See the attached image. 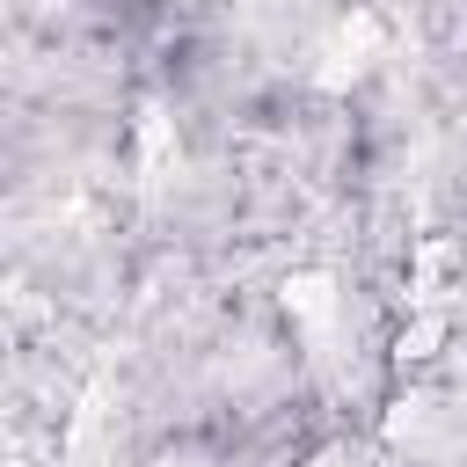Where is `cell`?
I'll list each match as a JSON object with an SVG mask.
<instances>
[{
  "instance_id": "2",
  "label": "cell",
  "mask_w": 467,
  "mask_h": 467,
  "mask_svg": "<svg viewBox=\"0 0 467 467\" xmlns=\"http://www.w3.org/2000/svg\"><path fill=\"white\" fill-rule=\"evenodd\" d=\"M438 343H445V306H416V321L401 328L394 358L401 365H423V358H438Z\"/></svg>"
},
{
  "instance_id": "1",
  "label": "cell",
  "mask_w": 467,
  "mask_h": 467,
  "mask_svg": "<svg viewBox=\"0 0 467 467\" xmlns=\"http://www.w3.org/2000/svg\"><path fill=\"white\" fill-rule=\"evenodd\" d=\"M372 51H379V22H372V15H350V22L336 29V44H328L321 88H343V80H358V73L372 66Z\"/></svg>"
},
{
  "instance_id": "4",
  "label": "cell",
  "mask_w": 467,
  "mask_h": 467,
  "mask_svg": "<svg viewBox=\"0 0 467 467\" xmlns=\"http://www.w3.org/2000/svg\"><path fill=\"white\" fill-rule=\"evenodd\" d=\"M423 409H431V401H401V409L387 416V438H409V431L423 423Z\"/></svg>"
},
{
  "instance_id": "5",
  "label": "cell",
  "mask_w": 467,
  "mask_h": 467,
  "mask_svg": "<svg viewBox=\"0 0 467 467\" xmlns=\"http://www.w3.org/2000/svg\"><path fill=\"white\" fill-rule=\"evenodd\" d=\"M314 467H350V460H343V452H321V460H314Z\"/></svg>"
},
{
  "instance_id": "3",
  "label": "cell",
  "mask_w": 467,
  "mask_h": 467,
  "mask_svg": "<svg viewBox=\"0 0 467 467\" xmlns=\"http://www.w3.org/2000/svg\"><path fill=\"white\" fill-rule=\"evenodd\" d=\"M336 306V285L321 277V270H299V277H285V314H299V321H321Z\"/></svg>"
}]
</instances>
